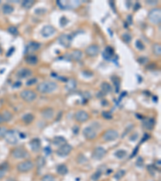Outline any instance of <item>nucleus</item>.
Masks as SVG:
<instances>
[{
  "instance_id": "obj_50",
  "label": "nucleus",
  "mask_w": 161,
  "mask_h": 181,
  "mask_svg": "<svg viewBox=\"0 0 161 181\" xmlns=\"http://www.w3.org/2000/svg\"><path fill=\"white\" fill-rule=\"evenodd\" d=\"M146 3H148V4H149V5H151V6H153V5H156V4H157L158 3V2L157 1H150V0H148V1H146Z\"/></svg>"
},
{
  "instance_id": "obj_41",
  "label": "nucleus",
  "mask_w": 161,
  "mask_h": 181,
  "mask_svg": "<svg viewBox=\"0 0 161 181\" xmlns=\"http://www.w3.org/2000/svg\"><path fill=\"white\" fill-rule=\"evenodd\" d=\"M7 31L10 34L13 35V36H17V35L19 34L18 29L16 28V27H14V26H11V27H8Z\"/></svg>"
},
{
  "instance_id": "obj_1",
  "label": "nucleus",
  "mask_w": 161,
  "mask_h": 181,
  "mask_svg": "<svg viewBox=\"0 0 161 181\" xmlns=\"http://www.w3.org/2000/svg\"><path fill=\"white\" fill-rule=\"evenodd\" d=\"M57 89V84L54 82L47 81L40 83L37 85V91L43 94H48L54 92Z\"/></svg>"
},
{
  "instance_id": "obj_42",
  "label": "nucleus",
  "mask_w": 161,
  "mask_h": 181,
  "mask_svg": "<svg viewBox=\"0 0 161 181\" xmlns=\"http://www.w3.org/2000/svg\"><path fill=\"white\" fill-rule=\"evenodd\" d=\"M102 116L103 118H105L106 120H110V119H112L113 118V115L111 112H108V111H103L102 113Z\"/></svg>"
},
{
  "instance_id": "obj_11",
  "label": "nucleus",
  "mask_w": 161,
  "mask_h": 181,
  "mask_svg": "<svg viewBox=\"0 0 161 181\" xmlns=\"http://www.w3.org/2000/svg\"><path fill=\"white\" fill-rule=\"evenodd\" d=\"M106 154V151L105 148L102 147H98L93 149L92 152V158L95 160H101L105 157Z\"/></svg>"
},
{
  "instance_id": "obj_10",
  "label": "nucleus",
  "mask_w": 161,
  "mask_h": 181,
  "mask_svg": "<svg viewBox=\"0 0 161 181\" xmlns=\"http://www.w3.org/2000/svg\"><path fill=\"white\" fill-rule=\"evenodd\" d=\"M72 150H73V147L71 145H69V143H65L63 146L59 147L56 151V154L60 157H65L71 153Z\"/></svg>"
},
{
  "instance_id": "obj_55",
  "label": "nucleus",
  "mask_w": 161,
  "mask_h": 181,
  "mask_svg": "<svg viewBox=\"0 0 161 181\" xmlns=\"http://www.w3.org/2000/svg\"><path fill=\"white\" fill-rule=\"evenodd\" d=\"M21 82H16V83H15V85H14V88H19V87L21 86Z\"/></svg>"
},
{
  "instance_id": "obj_21",
  "label": "nucleus",
  "mask_w": 161,
  "mask_h": 181,
  "mask_svg": "<svg viewBox=\"0 0 161 181\" xmlns=\"http://www.w3.org/2000/svg\"><path fill=\"white\" fill-rule=\"evenodd\" d=\"M56 172L61 176H65L69 172L68 167L65 164H60L56 167Z\"/></svg>"
},
{
  "instance_id": "obj_8",
  "label": "nucleus",
  "mask_w": 161,
  "mask_h": 181,
  "mask_svg": "<svg viewBox=\"0 0 161 181\" xmlns=\"http://www.w3.org/2000/svg\"><path fill=\"white\" fill-rule=\"evenodd\" d=\"M74 118L78 122L83 123V122H85L86 121L89 120L90 115H89V113L86 111L82 110H78L77 111H76V113L74 114Z\"/></svg>"
},
{
  "instance_id": "obj_49",
  "label": "nucleus",
  "mask_w": 161,
  "mask_h": 181,
  "mask_svg": "<svg viewBox=\"0 0 161 181\" xmlns=\"http://www.w3.org/2000/svg\"><path fill=\"white\" fill-rule=\"evenodd\" d=\"M133 127H134V126H133V125H131V126H128V127H127V128L126 129L127 131H125L124 133L122 134V137H125V135H127V133H128V132L131 131V129L133 128Z\"/></svg>"
},
{
  "instance_id": "obj_51",
  "label": "nucleus",
  "mask_w": 161,
  "mask_h": 181,
  "mask_svg": "<svg viewBox=\"0 0 161 181\" xmlns=\"http://www.w3.org/2000/svg\"><path fill=\"white\" fill-rule=\"evenodd\" d=\"M104 96H105V94H104L102 91H100V92H98V93H97V97H98V98H102Z\"/></svg>"
},
{
  "instance_id": "obj_40",
  "label": "nucleus",
  "mask_w": 161,
  "mask_h": 181,
  "mask_svg": "<svg viewBox=\"0 0 161 181\" xmlns=\"http://www.w3.org/2000/svg\"><path fill=\"white\" fill-rule=\"evenodd\" d=\"M41 181H56V179L53 175L47 174V175L43 176L42 179H41Z\"/></svg>"
},
{
  "instance_id": "obj_27",
  "label": "nucleus",
  "mask_w": 161,
  "mask_h": 181,
  "mask_svg": "<svg viewBox=\"0 0 161 181\" xmlns=\"http://www.w3.org/2000/svg\"><path fill=\"white\" fill-rule=\"evenodd\" d=\"M45 163H46V161H45V159L43 156L37 157L36 161V165L38 169H41L42 168H44Z\"/></svg>"
},
{
  "instance_id": "obj_15",
  "label": "nucleus",
  "mask_w": 161,
  "mask_h": 181,
  "mask_svg": "<svg viewBox=\"0 0 161 181\" xmlns=\"http://www.w3.org/2000/svg\"><path fill=\"white\" fill-rule=\"evenodd\" d=\"M29 146L31 147V150L35 153L39 152L41 149V142L39 139H32L29 142Z\"/></svg>"
},
{
  "instance_id": "obj_45",
  "label": "nucleus",
  "mask_w": 161,
  "mask_h": 181,
  "mask_svg": "<svg viewBox=\"0 0 161 181\" xmlns=\"http://www.w3.org/2000/svg\"><path fill=\"white\" fill-rule=\"evenodd\" d=\"M69 23V19L66 18V17H65V16H63V17H61V21H60V24H61L62 27H65L66 25V24Z\"/></svg>"
},
{
  "instance_id": "obj_16",
  "label": "nucleus",
  "mask_w": 161,
  "mask_h": 181,
  "mask_svg": "<svg viewBox=\"0 0 161 181\" xmlns=\"http://www.w3.org/2000/svg\"><path fill=\"white\" fill-rule=\"evenodd\" d=\"M32 71L30 70L29 68H23L21 69H19L17 73H16V76L19 79H24L27 78L29 76H32Z\"/></svg>"
},
{
  "instance_id": "obj_44",
  "label": "nucleus",
  "mask_w": 161,
  "mask_h": 181,
  "mask_svg": "<svg viewBox=\"0 0 161 181\" xmlns=\"http://www.w3.org/2000/svg\"><path fill=\"white\" fill-rule=\"evenodd\" d=\"M37 82V79L36 78H30L27 82H26V85L27 86H31V85H33Z\"/></svg>"
},
{
  "instance_id": "obj_59",
  "label": "nucleus",
  "mask_w": 161,
  "mask_h": 181,
  "mask_svg": "<svg viewBox=\"0 0 161 181\" xmlns=\"http://www.w3.org/2000/svg\"><path fill=\"white\" fill-rule=\"evenodd\" d=\"M88 73H85V72H83V75H85V76H88ZM92 75H93L92 73H90V76H92Z\"/></svg>"
},
{
  "instance_id": "obj_57",
  "label": "nucleus",
  "mask_w": 161,
  "mask_h": 181,
  "mask_svg": "<svg viewBox=\"0 0 161 181\" xmlns=\"http://www.w3.org/2000/svg\"><path fill=\"white\" fill-rule=\"evenodd\" d=\"M137 165L138 164H139V163H141V164H142V165H143V159H142V158L141 157H139V159H138V160H137Z\"/></svg>"
},
{
  "instance_id": "obj_7",
  "label": "nucleus",
  "mask_w": 161,
  "mask_h": 181,
  "mask_svg": "<svg viewBox=\"0 0 161 181\" xmlns=\"http://www.w3.org/2000/svg\"><path fill=\"white\" fill-rule=\"evenodd\" d=\"M119 137V132L113 129H110L108 131L104 132L102 134V139L105 142H112V141L116 140Z\"/></svg>"
},
{
  "instance_id": "obj_34",
  "label": "nucleus",
  "mask_w": 161,
  "mask_h": 181,
  "mask_svg": "<svg viewBox=\"0 0 161 181\" xmlns=\"http://www.w3.org/2000/svg\"><path fill=\"white\" fill-rule=\"evenodd\" d=\"M126 175V171L124 170H119L117 171L116 173L114 174V178L116 180H121L123 176Z\"/></svg>"
},
{
  "instance_id": "obj_43",
  "label": "nucleus",
  "mask_w": 161,
  "mask_h": 181,
  "mask_svg": "<svg viewBox=\"0 0 161 181\" xmlns=\"http://www.w3.org/2000/svg\"><path fill=\"white\" fill-rule=\"evenodd\" d=\"M135 46L137 47V49L140 50V51H142V50L145 48V46H144V45L143 44V42H142L141 40H139V39H138V40L135 41Z\"/></svg>"
},
{
  "instance_id": "obj_22",
  "label": "nucleus",
  "mask_w": 161,
  "mask_h": 181,
  "mask_svg": "<svg viewBox=\"0 0 161 181\" xmlns=\"http://www.w3.org/2000/svg\"><path fill=\"white\" fill-rule=\"evenodd\" d=\"M34 119H35L34 115L31 113H26V114H24V115L22 117V121H23L26 125H28V124L32 123V122L34 121Z\"/></svg>"
},
{
  "instance_id": "obj_56",
  "label": "nucleus",
  "mask_w": 161,
  "mask_h": 181,
  "mask_svg": "<svg viewBox=\"0 0 161 181\" xmlns=\"http://www.w3.org/2000/svg\"><path fill=\"white\" fill-rule=\"evenodd\" d=\"M133 136H134V137H131V139H131V140H133V141H134V140H135V139H136L138 138V134H137V133H135V134H133Z\"/></svg>"
},
{
  "instance_id": "obj_30",
  "label": "nucleus",
  "mask_w": 161,
  "mask_h": 181,
  "mask_svg": "<svg viewBox=\"0 0 161 181\" xmlns=\"http://www.w3.org/2000/svg\"><path fill=\"white\" fill-rule=\"evenodd\" d=\"M14 11V8L10 4H4L3 6V12L5 15H10Z\"/></svg>"
},
{
  "instance_id": "obj_23",
  "label": "nucleus",
  "mask_w": 161,
  "mask_h": 181,
  "mask_svg": "<svg viewBox=\"0 0 161 181\" xmlns=\"http://www.w3.org/2000/svg\"><path fill=\"white\" fill-rule=\"evenodd\" d=\"M25 61L27 64H28L30 65H36L38 63V58L36 56L29 55L25 58Z\"/></svg>"
},
{
  "instance_id": "obj_53",
  "label": "nucleus",
  "mask_w": 161,
  "mask_h": 181,
  "mask_svg": "<svg viewBox=\"0 0 161 181\" xmlns=\"http://www.w3.org/2000/svg\"><path fill=\"white\" fill-rule=\"evenodd\" d=\"M4 176H5V171L0 169V180H1V179H3Z\"/></svg>"
},
{
  "instance_id": "obj_25",
  "label": "nucleus",
  "mask_w": 161,
  "mask_h": 181,
  "mask_svg": "<svg viewBox=\"0 0 161 181\" xmlns=\"http://www.w3.org/2000/svg\"><path fill=\"white\" fill-rule=\"evenodd\" d=\"M101 89H102V92L105 95L108 94L112 91V87L107 82H103L102 84L101 85Z\"/></svg>"
},
{
  "instance_id": "obj_35",
  "label": "nucleus",
  "mask_w": 161,
  "mask_h": 181,
  "mask_svg": "<svg viewBox=\"0 0 161 181\" xmlns=\"http://www.w3.org/2000/svg\"><path fill=\"white\" fill-rule=\"evenodd\" d=\"M122 40H123L126 44H129V43L131 41L132 37L130 33L126 32V33H123V34L122 35Z\"/></svg>"
},
{
  "instance_id": "obj_19",
  "label": "nucleus",
  "mask_w": 161,
  "mask_h": 181,
  "mask_svg": "<svg viewBox=\"0 0 161 181\" xmlns=\"http://www.w3.org/2000/svg\"><path fill=\"white\" fill-rule=\"evenodd\" d=\"M53 143L54 146L56 147H61V146H63L65 143H67V140L65 139V138H64L63 136H55L53 139Z\"/></svg>"
},
{
  "instance_id": "obj_6",
  "label": "nucleus",
  "mask_w": 161,
  "mask_h": 181,
  "mask_svg": "<svg viewBox=\"0 0 161 181\" xmlns=\"http://www.w3.org/2000/svg\"><path fill=\"white\" fill-rule=\"evenodd\" d=\"M19 95H20L21 99L24 100V102H32L36 99L37 97V94L34 91L28 90V89L22 91Z\"/></svg>"
},
{
  "instance_id": "obj_32",
  "label": "nucleus",
  "mask_w": 161,
  "mask_h": 181,
  "mask_svg": "<svg viewBox=\"0 0 161 181\" xmlns=\"http://www.w3.org/2000/svg\"><path fill=\"white\" fill-rule=\"evenodd\" d=\"M152 50H153V53L156 56H160L161 54V47L160 44H155L152 47Z\"/></svg>"
},
{
  "instance_id": "obj_2",
  "label": "nucleus",
  "mask_w": 161,
  "mask_h": 181,
  "mask_svg": "<svg viewBox=\"0 0 161 181\" xmlns=\"http://www.w3.org/2000/svg\"><path fill=\"white\" fill-rule=\"evenodd\" d=\"M83 136L87 140H93L98 136V130L95 126V123L93 126H89L83 130L82 131Z\"/></svg>"
},
{
  "instance_id": "obj_5",
  "label": "nucleus",
  "mask_w": 161,
  "mask_h": 181,
  "mask_svg": "<svg viewBox=\"0 0 161 181\" xmlns=\"http://www.w3.org/2000/svg\"><path fill=\"white\" fill-rule=\"evenodd\" d=\"M12 157L16 159H26L29 156V153L24 147H16L13 149L11 152Z\"/></svg>"
},
{
  "instance_id": "obj_12",
  "label": "nucleus",
  "mask_w": 161,
  "mask_h": 181,
  "mask_svg": "<svg viewBox=\"0 0 161 181\" xmlns=\"http://www.w3.org/2000/svg\"><path fill=\"white\" fill-rule=\"evenodd\" d=\"M72 36L70 35H67V34H63L60 36V37L58 38V41L59 44L61 45L63 47H69L70 45H71L72 43Z\"/></svg>"
},
{
  "instance_id": "obj_48",
  "label": "nucleus",
  "mask_w": 161,
  "mask_h": 181,
  "mask_svg": "<svg viewBox=\"0 0 161 181\" xmlns=\"http://www.w3.org/2000/svg\"><path fill=\"white\" fill-rule=\"evenodd\" d=\"M45 12H46V10L45 9H41V8H39V9H36L35 11V13H36L37 15H42Z\"/></svg>"
},
{
  "instance_id": "obj_20",
  "label": "nucleus",
  "mask_w": 161,
  "mask_h": 181,
  "mask_svg": "<svg viewBox=\"0 0 161 181\" xmlns=\"http://www.w3.org/2000/svg\"><path fill=\"white\" fill-rule=\"evenodd\" d=\"M114 48L112 47H111V46L106 47V48H105V50H104V52H103L102 53L104 59L107 60H111L112 56H114Z\"/></svg>"
},
{
  "instance_id": "obj_31",
  "label": "nucleus",
  "mask_w": 161,
  "mask_h": 181,
  "mask_svg": "<svg viewBox=\"0 0 161 181\" xmlns=\"http://www.w3.org/2000/svg\"><path fill=\"white\" fill-rule=\"evenodd\" d=\"M35 4L34 0H24L22 3V7L25 9H30Z\"/></svg>"
},
{
  "instance_id": "obj_24",
  "label": "nucleus",
  "mask_w": 161,
  "mask_h": 181,
  "mask_svg": "<svg viewBox=\"0 0 161 181\" xmlns=\"http://www.w3.org/2000/svg\"><path fill=\"white\" fill-rule=\"evenodd\" d=\"M41 46L40 43L37 42H30L28 45L27 46V49L28 52H35L39 49Z\"/></svg>"
},
{
  "instance_id": "obj_28",
  "label": "nucleus",
  "mask_w": 161,
  "mask_h": 181,
  "mask_svg": "<svg viewBox=\"0 0 161 181\" xmlns=\"http://www.w3.org/2000/svg\"><path fill=\"white\" fill-rule=\"evenodd\" d=\"M111 81L113 82L114 86L115 88V92L118 93L119 92V89H120V81H119V79L117 76H112Z\"/></svg>"
},
{
  "instance_id": "obj_4",
  "label": "nucleus",
  "mask_w": 161,
  "mask_h": 181,
  "mask_svg": "<svg viewBox=\"0 0 161 181\" xmlns=\"http://www.w3.org/2000/svg\"><path fill=\"white\" fill-rule=\"evenodd\" d=\"M34 168V163H32L31 160H25L24 162L18 163L16 167L17 171L20 173H27L30 171H32Z\"/></svg>"
},
{
  "instance_id": "obj_33",
  "label": "nucleus",
  "mask_w": 161,
  "mask_h": 181,
  "mask_svg": "<svg viewBox=\"0 0 161 181\" xmlns=\"http://www.w3.org/2000/svg\"><path fill=\"white\" fill-rule=\"evenodd\" d=\"M2 115H3V118L4 119V122H9V121H11L12 119V113L11 112H9L7 110H5L3 113H2Z\"/></svg>"
},
{
  "instance_id": "obj_36",
  "label": "nucleus",
  "mask_w": 161,
  "mask_h": 181,
  "mask_svg": "<svg viewBox=\"0 0 161 181\" xmlns=\"http://www.w3.org/2000/svg\"><path fill=\"white\" fill-rule=\"evenodd\" d=\"M88 161V159H86V157L84 155H82V154H80L78 155L77 158V163H79V164H84Z\"/></svg>"
},
{
  "instance_id": "obj_18",
  "label": "nucleus",
  "mask_w": 161,
  "mask_h": 181,
  "mask_svg": "<svg viewBox=\"0 0 161 181\" xmlns=\"http://www.w3.org/2000/svg\"><path fill=\"white\" fill-rule=\"evenodd\" d=\"M41 115L46 120H50L54 116V110H53V108L46 107L43 109L42 111H41Z\"/></svg>"
},
{
  "instance_id": "obj_39",
  "label": "nucleus",
  "mask_w": 161,
  "mask_h": 181,
  "mask_svg": "<svg viewBox=\"0 0 161 181\" xmlns=\"http://www.w3.org/2000/svg\"><path fill=\"white\" fill-rule=\"evenodd\" d=\"M7 129L5 126H0V139H4L6 137V134L7 133Z\"/></svg>"
},
{
  "instance_id": "obj_17",
  "label": "nucleus",
  "mask_w": 161,
  "mask_h": 181,
  "mask_svg": "<svg viewBox=\"0 0 161 181\" xmlns=\"http://www.w3.org/2000/svg\"><path fill=\"white\" fill-rule=\"evenodd\" d=\"M155 124H156V122H155V119L151 118H144L143 121V127L148 131H151L152 129L154 128L155 126Z\"/></svg>"
},
{
  "instance_id": "obj_52",
  "label": "nucleus",
  "mask_w": 161,
  "mask_h": 181,
  "mask_svg": "<svg viewBox=\"0 0 161 181\" xmlns=\"http://www.w3.org/2000/svg\"><path fill=\"white\" fill-rule=\"evenodd\" d=\"M139 151V147H136L135 148V151H134V152L132 153L131 154V158H132V157H134V156H135V155H136V154H137V151Z\"/></svg>"
},
{
  "instance_id": "obj_60",
  "label": "nucleus",
  "mask_w": 161,
  "mask_h": 181,
  "mask_svg": "<svg viewBox=\"0 0 161 181\" xmlns=\"http://www.w3.org/2000/svg\"><path fill=\"white\" fill-rule=\"evenodd\" d=\"M148 181H153V180H148Z\"/></svg>"
},
{
  "instance_id": "obj_58",
  "label": "nucleus",
  "mask_w": 161,
  "mask_h": 181,
  "mask_svg": "<svg viewBox=\"0 0 161 181\" xmlns=\"http://www.w3.org/2000/svg\"><path fill=\"white\" fill-rule=\"evenodd\" d=\"M3 122H4V119H3L2 113H0V124L3 123Z\"/></svg>"
},
{
  "instance_id": "obj_37",
  "label": "nucleus",
  "mask_w": 161,
  "mask_h": 181,
  "mask_svg": "<svg viewBox=\"0 0 161 181\" xmlns=\"http://www.w3.org/2000/svg\"><path fill=\"white\" fill-rule=\"evenodd\" d=\"M102 171H97L95 173H93L91 176V180L93 181H98L99 179L101 178V176H102Z\"/></svg>"
},
{
  "instance_id": "obj_47",
  "label": "nucleus",
  "mask_w": 161,
  "mask_h": 181,
  "mask_svg": "<svg viewBox=\"0 0 161 181\" xmlns=\"http://www.w3.org/2000/svg\"><path fill=\"white\" fill-rule=\"evenodd\" d=\"M8 168H9V165H8V163H3V164H1V165H0V169H1V170L4 171H6L7 170Z\"/></svg>"
},
{
  "instance_id": "obj_46",
  "label": "nucleus",
  "mask_w": 161,
  "mask_h": 181,
  "mask_svg": "<svg viewBox=\"0 0 161 181\" xmlns=\"http://www.w3.org/2000/svg\"><path fill=\"white\" fill-rule=\"evenodd\" d=\"M148 59L147 57H139L138 60V62H139L141 65H144L148 62Z\"/></svg>"
},
{
  "instance_id": "obj_26",
  "label": "nucleus",
  "mask_w": 161,
  "mask_h": 181,
  "mask_svg": "<svg viewBox=\"0 0 161 181\" xmlns=\"http://www.w3.org/2000/svg\"><path fill=\"white\" fill-rule=\"evenodd\" d=\"M71 58L76 61H79L82 58V52L80 50H74L71 53Z\"/></svg>"
},
{
  "instance_id": "obj_9",
  "label": "nucleus",
  "mask_w": 161,
  "mask_h": 181,
  "mask_svg": "<svg viewBox=\"0 0 161 181\" xmlns=\"http://www.w3.org/2000/svg\"><path fill=\"white\" fill-rule=\"evenodd\" d=\"M5 139L7 140V142L11 145L17 144L19 142L17 132L16 131H14V130H11V131H7V133L6 134Z\"/></svg>"
},
{
  "instance_id": "obj_14",
  "label": "nucleus",
  "mask_w": 161,
  "mask_h": 181,
  "mask_svg": "<svg viewBox=\"0 0 161 181\" xmlns=\"http://www.w3.org/2000/svg\"><path fill=\"white\" fill-rule=\"evenodd\" d=\"M99 53V47L95 45H90L85 48V54L90 57H95Z\"/></svg>"
},
{
  "instance_id": "obj_38",
  "label": "nucleus",
  "mask_w": 161,
  "mask_h": 181,
  "mask_svg": "<svg viewBox=\"0 0 161 181\" xmlns=\"http://www.w3.org/2000/svg\"><path fill=\"white\" fill-rule=\"evenodd\" d=\"M66 88L70 89V90L75 89V88H76V81H75V80H73V79L68 81V83H67Z\"/></svg>"
},
{
  "instance_id": "obj_3",
  "label": "nucleus",
  "mask_w": 161,
  "mask_h": 181,
  "mask_svg": "<svg viewBox=\"0 0 161 181\" xmlns=\"http://www.w3.org/2000/svg\"><path fill=\"white\" fill-rule=\"evenodd\" d=\"M148 19L151 23L160 24L161 21V10L160 8H154L148 13Z\"/></svg>"
},
{
  "instance_id": "obj_29",
  "label": "nucleus",
  "mask_w": 161,
  "mask_h": 181,
  "mask_svg": "<svg viewBox=\"0 0 161 181\" xmlns=\"http://www.w3.org/2000/svg\"><path fill=\"white\" fill-rule=\"evenodd\" d=\"M127 155V152L125 150H119V151H115V153H114V156H115L117 159H124Z\"/></svg>"
},
{
  "instance_id": "obj_13",
  "label": "nucleus",
  "mask_w": 161,
  "mask_h": 181,
  "mask_svg": "<svg viewBox=\"0 0 161 181\" xmlns=\"http://www.w3.org/2000/svg\"><path fill=\"white\" fill-rule=\"evenodd\" d=\"M56 30L51 25H45L41 30V35L45 38H48L55 34Z\"/></svg>"
},
{
  "instance_id": "obj_54",
  "label": "nucleus",
  "mask_w": 161,
  "mask_h": 181,
  "mask_svg": "<svg viewBox=\"0 0 161 181\" xmlns=\"http://www.w3.org/2000/svg\"><path fill=\"white\" fill-rule=\"evenodd\" d=\"M140 8V4L139 3H136L135 5V8H134V10L135 11H137L138 9H139Z\"/></svg>"
}]
</instances>
